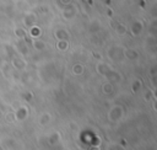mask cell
<instances>
[{"mask_svg":"<svg viewBox=\"0 0 157 150\" xmlns=\"http://www.w3.org/2000/svg\"><path fill=\"white\" fill-rule=\"evenodd\" d=\"M26 117H27V108L26 107H20V109L17 112V119L23 120V119H26Z\"/></svg>","mask_w":157,"mask_h":150,"instance_id":"1","label":"cell"},{"mask_svg":"<svg viewBox=\"0 0 157 150\" xmlns=\"http://www.w3.org/2000/svg\"><path fill=\"white\" fill-rule=\"evenodd\" d=\"M141 30H142V25H141L140 22H135V23H134V26H132V32H134V34L140 33V32H141Z\"/></svg>","mask_w":157,"mask_h":150,"instance_id":"2","label":"cell"},{"mask_svg":"<svg viewBox=\"0 0 157 150\" xmlns=\"http://www.w3.org/2000/svg\"><path fill=\"white\" fill-rule=\"evenodd\" d=\"M56 47H58V49H61V50H65L66 48H67V42L64 39H61L60 42H58V44H56Z\"/></svg>","mask_w":157,"mask_h":150,"instance_id":"3","label":"cell"},{"mask_svg":"<svg viewBox=\"0 0 157 150\" xmlns=\"http://www.w3.org/2000/svg\"><path fill=\"white\" fill-rule=\"evenodd\" d=\"M74 71H75V74H81L83 71V66L81 64H76L74 66Z\"/></svg>","mask_w":157,"mask_h":150,"instance_id":"4","label":"cell"},{"mask_svg":"<svg viewBox=\"0 0 157 150\" xmlns=\"http://www.w3.org/2000/svg\"><path fill=\"white\" fill-rule=\"evenodd\" d=\"M31 34L34 36V37H37L38 34H40V30H38L37 27H32L31 28Z\"/></svg>","mask_w":157,"mask_h":150,"instance_id":"5","label":"cell"},{"mask_svg":"<svg viewBox=\"0 0 157 150\" xmlns=\"http://www.w3.org/2000/svg\"><path fill=\"white\" fill-rule=\"evenodd\" d=\"M34 47H36V49H43L44 48V43L39 42V41H36L34 42Z\"/></svg>","mask_w":157,"mask_h":150,"instance_id":"6","label":"cell"},{"mask_svg":"<svg viewBox=\"0 0 157 150\" xmlns=\"http://www.w3.org/2000/svg\"><path fill=\"white\" fill-rule=\"evenodd\" d=\"M16 34H17V36H20L21 38H22V37H25V32H23L22 30H16Z\"/></svg>","mask_w":157,"mask_h":150,"instance_id":"7","label":"cell"}]
</instances>
